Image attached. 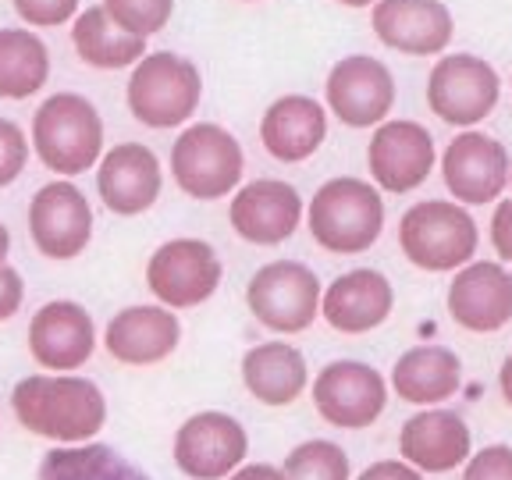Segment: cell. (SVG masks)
I'll use <instances>...</instances> for the list:
<instances>
[{
  "mask_svg": "<svg viewBox=\"0 0 512 480\" xmlns=\"http://www.w3.org/2000/svg\"><path fill=\"white\" fill-rule=\"evenodd\" d=\"M18 424L40 438L79 445L100 434L107 424V399L89 377L75 374H32L11 392Z\"/></svg>",
  "mask_w": 512,
  "mask_h": 480,
  "instance_id": "6da1fadb",
  "label": "cell"
},
{
  "mask_svg": "<svg viewBox=\"0 0 512 480\" xmlns=\"http://www.w3.org/2000/svg\"><path fill=\"white\" fill-rule=\"evenodd\" d=\"M8 249H11V235H8V228L0 224V267H4V260H8Z\"/></svg>",
  "mask_w": 512,
  "mask_h": 480,
  "instance_id": "ab89813d",
  "label": "cell"
},
{
  "mask_svg": "<svg viewBox=\"0 0 512 480\" xmlns=\"http://www.w3.org/2000/svg\"><path fill=\"white\" fill-rule=\"evenodd\" d=\"M374 32L399 54H441L452 40V15L438 0H377Z\"/></svg>",
  "mask_w": 512,
  "mask_h": 480,
  "instance_id": "44dd1931",
  "label": "cell"
},
{
  "mask_svg": "<svg viewBox=\"0 0 512 480\" xmlns=\"http://www.w3.org/2000/svg\"><path fill=\"white\" fill-rule=\"evenodd\" d=\"M328 139V114L310 96H281L260 121V143L274 160L299 164Z\"/></svg>",
  "mask_w": 512,
  "mask_h": 480,
  "instance_id": "cb8c5ba5",
  "label": "cell"
},
{
  "mask_svg": "<svg viewBox=\"0 0 512 480\" xmlns=\"http://www.w3.org/2000/svg\"><path fill=\"white\" fill-rule=\"evenodd\" d=\"M459 384H463V363L445 345H413L402 352L392 370L395 395L413 406H438L459 392Z\"/></svg>",
  "mask_w": 512,
  "mask_h": 480,
  "instance_id": "d4e9b609",
  "label": "cell"
},
{
  "mask_svg": "<svg viewBox=\"0 0 512 480\" xmlns=\"http://www.w3.org/2000/svg\"><path fill=\"white\" fill-rule=\"evenodd\" d=\"M367 164L384 192H413L434 168V139L416 121H384L370 139Z\"/></svg>",
  "mask_w": 512,
  "mask_h": 480,
  "instance_id": "9a60e30c",
  "label": "cell"
},
{
  "mask_svg": "<svg viewBox=\"0 0 512 480\" xmlns=\"http://www.w3.org/2000/svg\"><path fill=\"white\" fill-rule=\"evenodd\" d=\"M395 104V79L377 57L352 54L331 68L328 107L349 128L381 125Z\"/></svg>",
  "mask_w": 512,
  "mask_h": 480,
  "instance_id": "4fadbf2b",
  "label": "cell"
},
{
  "mask_svg": "<svg viewBox=\"0 0 512 480\" xmlns=\"http://www.w3.org/2000/svg\"><path fill=\"white\" fill-rule=\"evenodd\" d=\"M228 480H288V477H285V470H278V466H271V463H253V466L235 470Z\"/></svg>",
  "mask_w": 512,
  "mask_h": 480,
  "instance_id": "74e56055",
  "label": "cell"
},
{
  "mask_svg": "<svg viewBox=\"0 0 512 480\" xmlns=\"http://www.w3.org/2000/svg\"><path fill=\"white\" fill-rule=\"evenodd\" d=\"M79 0H15V11L29 25H61L75 15Z\"/></svg>",
  "mask_w": 512,
  "mask_h": 480,
  "instance_id": "836d02e7",
  "label": "cell"
},
{
  "mask_svg": "<svg viewBox=\"0 0 512 480\" xmlns=\"http://www.w3.org/2000/svg\"><path fill=\"white\" fill-rule=\"evenodd\" d=\"M29 235L43 256L72 260L93 239V210L72 182L43 185L29 203Z\"/></svg>",
  "mask_w": 512,
  "mask_h": 480,
  "instance_id": "7c38bea8",
  "label": "cell"
},
{
  "mask_svg": "<svg viewBox=\"0 0 512 480\" xmlns=\"http://www.w3.org/2000/svg\"><path fill=\"white\" fill-rule=\"evenodd\" d=\"M22 299H25V285H22V274L15 267H0V320H11L18 310H22Z\"/></svg>",
  "mask_w": 512,
  "mask_h": 480,
  "instance_id": "e575fe53",
  "label": "cell"
},
{
  "mask_svg": "<svg viewBox=\"0 0 512 480\" xmlns=\"http://www.w3.org/2000/svg\"><path fill=\"white\" fill-rule=\"evenodd\" d=\"M104 11L125 32H132L139 40H150L153 32L168 25L175 0H104Z\"/></svg>",
  "mask_w": 512,
  "mask_h": 480,
  "instance_id": "4dcf8cb0",
  "label": "cell"
},
{
  "mask_svg": "<svg viewBox=\"0 0 512 480\" xmlns=\"http://www.w3.org/2000/svg\"><path fill=\"white\" fill-rule=\"evenodd\" d=\"M242 381L264 406H292L306 392L310 370L303 352L288 342H264L242 356Z\"/></svg>",
  "mask_w": 512,
  "mask_h": 480,
  "instance_id": "484cf974",
  "label": "cell"
},
{
  "mask_svg": "<svg viewBox=\"0 0 512 480\" xmlns=\"http://www.w3.org/2000/svg\"><path fill=\"white\" fill-rule=\"evenodd\" d=\"M32 146L43 168L75 178L93 168L104 146V121L79 93H57L32 118Z\"/></svg>",
  "mask_w": 512,
  "mask_h": 480,
  "instance_id": "7a4b0ae2",
  "label": "cell"
},
{
  "mask_svg": "<svg viewBox=\"0 0 512 480\" xmlns=\"http://www.w3.org/2000/svg\"><path fill=\"white\" fill-rule=\"evenodd\" d=\"M50 75L47 43L29 29H0V96L25 100L40 93Z\"/></svg>",
  "mask_w": 512,
  "mask_h": 480,
  "instance_id": "83f0119b",
  "label": "cell"
},
{
  "mask_svg": "<svg viewBox=\"0 0 512 480\" xmlns=\"http://www.w3.org/2000/svg\"><path fill=\"white\" fill-rule=\"evenodd\" d=\"M384 228V203L363 178H331L310 203V235L328 253H363Z\"/></svg>",
  "mask_w": 512,
  "mask_h": 480,
  "instance_id": "3957f363",
  "label": "cell"
},
{
  "mask_svg": "<svg viewBox=\"0 0 512 480\" xmlns=\"http://www.w3.org/2000/svg\"><path fill=\"white\" fill-rule=\"evenodd\" d=\"M399 246L420 271H456L477 253V224L459 203L424 200L402 214Z\"/></svg>",
  "mask_w": 512,
  "mask_h": 480,
  "instance_id": "277c9868",
  "label": "cell"
},
{
  "mask_svg": "<svg viewBox=\"0 0 512 480\" xmlns=\"http://www.w3.org/2000/svg\"><path fill=\"white\" fill-rule=\"evenodd\" d=\"M249 452L246 427L228 413L189 416L175 434V463L192 480H224L242 466Z\"/></svg>",
  "mask_w": 512,
  "mask_h": 480,
  "instance_id": "8fae6325",
  "label": "cell"
},
{
  "mask_svg": "<svg viewBox=\"0 0 512 480\" xmlns=\"http://www.w3.org/2000/svg\"><path fill=\"white\" fill-rule=\"evenodd\" d=\"M463 480H512V445H488L473 452Z\"/></svg>",
  "mask_w": 512,
  "mask_h": 480,
  "instance_id": "d6a6232c",
  "label": "cell"
},
{
  "mask_svg": "<svg viewBox=\"0 0 512 480\" xmlns=\"http://www.w3.org/2000/svg\"><path fill=\"white\" fill-rule=\"evenodd\" d=\"M36 480H150L139 466L107 445L54 448L40 463Z\"/></svg>",
  "mask_w": 512,
  "mask_h": 480,
  "instance_id": "f1b7e54d",
  "label": "cell"
},
{
  "mask_svg": "<svg viewBox=\"0 0 512 480\" xmlns=\"http://www.w3.org/2000/svg\"><path fill=\"white\" fill-rule=\"evenodd\" d=\"M441 175L459 203H491L509 185V153L484 132H463L448 143Z\"/></svg>",
  "mask_w": 512,
  "mask_h": 480,
  "instance_id": "5bb4252c",
  "label": "cell"
},
{
  "mask_svg": "<svg viewBox=\"0 0 512 480\" xmlns=\"http://www.w3.org/2000/svg\"><path fill=\"white\" fill-rule=\"evenodd\" d=\"M182 342V324L171 310L160 306H128L107 324L104 345L125 367H153L168 360Z\"/></svg>",
  "mask_w": 512,
  "mask_h": 480,
  "instance_id": "7402d4cb",
  "label": "cell"
},
{
  "mask_svg": "<svg viewBox=\"0 0 512 480\" xmlns=\"http://www.w3.org/2000/svg\"><path fill=\"white\" fill-rule=\"evenodd\" d=\"M160 160L153 157L150 146L143 143H121L100 160L96 171V189L100 200L111 214L132 217L143 214L157 203L160 196Z\"/></svg>",
  "mask_w": 512,
  "mask_h": 480,
  "instance_id": "d6986e66",
  "label": "cell"
},
{
  "mask_svg": "<svg viewBox=\"0 0 512 480\" xmlns=\"http://www.w3.org/2000/svg\"><path fill=\"white\" fill-rule=\"evenodd\" d=\"M72 43H75V54H79L82 61L93 64V68H104V72L139 64L146 54V40H139V36L121 29V25L104 11V4L86 8L79 18H75Z\"/></svg>",
  "mask_w": 512,
  "mask_h": 480,
  "instance_id": "4316f807",
  "label": "cell"
},
{
  "mask_svg": "<svg viewBox=\"0 0 512 480\" xmlns=\"http://www.w3.org/2000/svg\"><path fill=\"white\" fill-rule=\"evenodd\" d=\"M246 303L264 328L278 331V335H296L317 320L324 296H320L317 274L306 264L274 260L253 274L246 288Z\"/></svg>",
  "mask_w": 512,
  "mask_h": 480,
  "instance_id": "52a82bcc",
  "label": "cell"
},
{
  "mask_svg": "<svg viewBox=\"0 0 512 480\" xmlns=\"http://www.w3.org/2000/svg\"><path fill=\"white\" fill-rule=\"evenodd\" d=\"M448 317L459 328L488 335L512 320V274L502 264H470L448 285Z\"/></svg>",
  "mask_w": 512,
  "mask_h": 480,
  "instance_id": "e0dca14e",
  "label": "cell"
},
{
  "mask_svg": "<svg viewBox=\"0 0 512 480\" xmlns=\"http://www.w3.org/2000/svg\"><path fill=\"white\" fill-rule=\"evenodd\" d=\"M96 349V328L93 317L72 299H57L36 310L29 324V352L40 367L54 374L82 367Z\"/></svg>",
  "mask_w": 512,
  "mask_h": 480,
  "instance_id": "2e32d148",
  "label": "cell"
},
{
  "mask_svg": "<svg viewBox=\"0 0 512 480\" xmlns=\"http://www.w3.org/2000/svg\"><path fill=\"white\" fill-rule=\"evenodd\" d=\"M285 477L288 480H349V456L335 441H303L285 456Z\"/></svg>",
  "mask_w": 512,
  "mask_h": 480,
  "instance_id": "f546056e",
  "label": "cell"
},
{
  "mask_svg": "<svg viewBox=\"0 0 512 480\" xmlns=\"http://www.w3.org/2000/svg\"><path fill=\"white\" fill-rule=\"evenodd\" d=\"M427 104L441 121L470 128L484 121L498 104V75L484 57L448 54L434 64L427 79Z\"/></svg>",
  "mask_w": 512,
  "mask_h": 480,
  "instance_id": "ba28073f",
  "label": "cell"
},
{
  "mask_svg": "<svg viewBox=\"0 0 512 480\" xmlns=\"http://www.w3.org/2000/svg\"><path fill=\"white\" fill-rule=\"evenodd\" d=\"M313 406L331 427L360 431L388 406V384L374 367L360 360H335L313 381Z\"/></svg>",
  "mask_w": 512,
  "mask_h": 480,
  "instance_id": "30bf717a",
  "label": "cell"
},
{
  "mask_svg": "<svg viewBox=\"0 0 512 480\" xmlns=\"http://www.w3.org/2000/svg\"><path fill=\"white\" fill-rule=\"evenodd\" d=\"M338 4H345V8H367V4H374V0H338Z\"/></svg>",
  "mask_w": 512,
  "mask_h": 480,
  "instance_id": "60d3db41",
  "label": "cell"
},
{
  "mask_svg": "<svg viewBox=\"0 0 512 480\" xmlns=\"http://www.w3.org/2000/svg\"><path fill=\"white\" fill-rule=\"evenodd\" d=\"M25 160H29V139H25V132L15 121L0 118V189L22 175Z\"/></svg>",
  "mask_w": 512,
  "mask_h": 480,
  "instance_id": "1f68e13d",
  "label": "cell"
},
{
  "mask_svg": "<svg viewBox=\"0 0 512 480\" xmlns=\"http://www.w3.org/2000/svg\"><path fill=\"white\" fill-rule=\"evenodd\" d=\"M470 427L459 413L424 409L409 416L399 434V452L420 473H448L470 463Z\"/></svg>",
  "mask_w": 512,
  "mask_h": 480,
  "instance_id": "ffe728a7",
  "label": "cell"
},
{
  "mask_svg": "<svg viewBox=\"0 0 512 480\" xmlns=\"http://www.w3.org/2000/svg\"><path fill=\"white\" fill-rule=\"evenodd\" d=\"M392 306V281L381 271L360 267V271H349L338 281H331V288L324 292V303H320V313L342 335H363V331L381 328Z\"/></svg>",
  "mask_w": 512,
  "mask_h": 480,
  "instance_id": "603a6c76",
  "label": "cell"
},
{
  "mask_svg": "<svg viewBox=\"0 0 512 480\" xmlns=\"http://www.w3.org/2000/svg\"><path fill=\"white\" fill-rule=\"evenodd\" d=\"M491 242H495L498 256L512 264V200H502L491 217Z\"/></svg>",
  "mask_w": 512,
  "mask_h": 480,
  "instance_id": "d590c367",
  "label": "cell"
},
{
  "mask_svg": "<svg viewBox=\"0 0 512 480\" xmlns=\"http://www.w3.org/2000/svg\"><path fill=\"white\" fill-rule=\"evenodd\" d=\"M498 384H502V395H505V402L512 406V352L505 356V363H502V374H498Z\"/></svg>",
  "mask_w": 512,
  "mask_h": 480,
  "instance_id": "f35d334b",
  "label": "cell"
},
{
  "mask_svg": "<svg viewBox=\"0 0 512 480\" xmlns=\"http://www.w3.org/2000/svg\"><path fill=\"white\" fill-rule=\"evenodd\" d=\"M242 146L221 125H192L171 146V175L192 200H221L242 178Z\"/></svg>",
  "mask_w": 512,
  "mask_h": 480,
  "instance_id": "8992f818",
  "label": "cell"
},
{
  "mask_svg": "<svg viewBox=\"0 0 512 480\" xmlns=\"http://www.w3.org/2000/svg\"><path fill=\"white\" fill-rule=\"evenodd\" d=\"M299 217H303L299 192L278 178H256V182L242 185L239 196L232 200V228L256 246H278V242L292 239Z\"/></svg>",
  "mask_w": 512,
  "mask_h": 480,
  "instance_id": "ac0fdd59",
  "label": "cell"
},
{
  "mask_svg": "<svg viewBox=\"0 0 512 480\" xmlns=\"http://www.w3.org/2000/svg\"><path fill=\"white\" fill-rule=\"evenodd\" d=\"M356 480H424V477L406 459H381V463L367 466Z\"/></svg>",
  "mask_w": 512,
  "mask_h": 480,
  "instance_id": "8d00e7d4",
  "label": "cell"
},
{
  "mask_svg": "<svg viewBox=\"0 0 512 480\" xmlns=\"http://www.w3.org/2000/svg\"><path fill=\"white\" fill-rule=\"evenodd\" d=\"M146 285L171 310L207 303L221 285V260L200 239H171L150 256Z\"/></svg>",
  "mask_w": 512,
  "mask_h": 480,
  "instance_id": "9c48e42d",
  "label": "cell"
},
{
  "mask_svg": "<svg viewBox=\"0 0 512 480\" xmlns=\"http://www.w3.org/2000/svg\"><path fill=\"white\" fill-rule=\"evenodd\" d=\"M203 82L196 64L171 54H146L128 79V111L146 128H175L200 107Z\"/></svg>",
  "mask_w": 512,
  "mask_h": 480,
  "instance_id": "5b68a950",
  "label": "cell"
}]
</instances>
